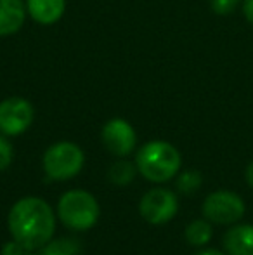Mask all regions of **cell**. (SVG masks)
<instances>
[{
	"mask_svg": "<svg viewBox=\"0 0 253 255\" xmlns=\"http://www.w3.org/2000/svg\"><path fill=\"white\" fill-rule=\"evenodd\" d=\"M213 229L208 219H196L186 228V240L192 247H205L212 240Z\"/></svg>",
	"mask_w": 253,
	"mask_h": 255,
	"instance_id": "cell-12",
	"label": "cell"
},
{
	"mask_svg": "<svg viewBox=\"0 0 253 255\" xmlns=\"http://www.w3.org/2000/svg\"><path fill=\"white\" fill-rule=\"evenodd\" d=\"M240 5V0H210V7L217 16H229Z\"/></svg>",
	"mask_w": 253,
	"mask_h": 255,
	"instance_id": "cell-16",
	"label": "cell"
},
{
	"mask_svg": "<svg viewBox=\"0 0 253 255\" xmlns=\"http://www.w3.org/2000/svg\"><path fill=\"white\" fill-rule=\"evenodd\" d=\"M135 165L130 163L127 160H118L109 167L108 170V177L113 184L116 186H127L128 182L134 181L135 177Z\"/></svg>",
	"mask_w": 253,
	"mask_h": 255,
	"instance_id": "cell-14",
	"label": "cell"
},
{
	"mask_svg": "<svg viewBox=\"0 0 253 255\" xmlns=\"http://www.w3.org/2000/svg\"><path fill=\"white\" fill-rule=\"evenodd\" d=\"M247 182L253 188V161L247 167Z\"/></svg>",
	"mask_w": 253,
	"mask_h": 255,
	"instance_id": "cell-20",
	"label": "cell"
},
{
	"mask_svg": "<svg viewBox=\"0 0 253 255\" xmlns=\"http://www.w3.org/2000/svg\"><path fill=\"white\" fill-rule=\"evenodd\" d=\"M177 210H179V202H177L175 193L165 188H155L148 191L139 203V212L142 219L156 226L172 221Z\"/></svg>",
	"mask_w": 253,
	"mask_h": 255,
	"instance_id": "cell-6",
	"label": "cell"
},
{
	"mask_svg": "<svg viewBox=\"0 0 253 255\" xmlns=\"http://www.w3.org/2000/svg\"><path fill=\"white\" fill-rule=\"evenodd\" d=\"M24 252H26V249H24L19 242H16L14 238H12V242H7L2 249V255H23Z\"/></svg>",
	"mask_w": 253,
	"mask_h": 255,
	"instance_id": "cell-18",
	"label": "cell"
},
{
	"mask_svg": "<svg viewBox=\"0 0 253 255\" xmlns=\"http://www.w3.org/2000/svg\"><path fill=\"white\" fill-rule=\"evenodd\" d=\"M201 210L205 219L213 224H234L245 215V202L236 193L219 189L206 196Z\"/></svg>",
	"mask_w": 253,
	"mask_h": 255,
	"instance_id": "cell-5",
	"label": "cell"
},
{
	"mask_svg": "<svg viewBox=\"0 0 253 255\" xmlns=\"http://www.w3.org/2000/svg\"><path fill=\"white\" fill-rule=\"evenodd\" d=\"M24 0H0V37H9L23 28L26 19Z\"/></svg>",
	"mask_w": 253,
	"mask_h": 255,
	"instance_id": "cell-9",
	"label": "cell"
},
{
	"mask_svg": "<svg viewBox=\"0 0 253 255\" xmlns=\"http://www.w3.org/2000/svg\"><path fill=\"white\" fill-rule=\"evenodd\" d=\"M28 16L40 24H54L64 16L66 0H26Z\"/></svg>",
	"mask_w": 253,
	"mask_h": 255,
	"instance_id": "cell-10",
	"label": "cell"
},
{
	"mask_svg": "<svg viewBox=\"0 0 253 255\" xmlns=\"http://www.w3.org/2000/svg\"><path fill=\"white\" fill-rule=\"evenodd\" d=\"M182 156L179 149L167 141H149L135 154V167L139 174L151 182L170 181L179 174Z\"/></svg>",
	"mask_w": 253,
	"mask_h": 255,
	"instance_id": "cell-2",
	"label": "cell"
},
{
	"mask_svg": "<svg viewBox=\"0 0 253 255\" xmlns=\"http://www.w3.org/2000/svg\"><path fill=\"white\" fill-rule=\"evenodd\" d=\"M35 111L24 98H7L0 103V132L3 135H19L28 130Z\"/></svg>",
	"mask_w": 253,
	"mask_h": 255,
	"instance_id": "cell-7",
	"label": "cell"
},
{
	"mask_svg": "<svg viewBox=\"0 0 253 255\" xmlns=\"http://www.w3.org/2000/svg\"><path fill=\"white\" fill-rule=\"evenodd\" d=\"M243 14L248 23L253 24V0H243Z\"/></svg>",
	"mask_w": 253,
	"mask_h": 255,
	"instance_id": "cell-19",
	"label": "cell"
},
{
	"mask_svg": "<svg viewBox=\"0 0 253 255\" xmlns=\"http://www.w3.org/2000/svg\"><path fill=\"white\" fill-rule=\"evenodd\" d=\"M85 163V154L75 142L61 141L49 146L44 153V170L54 181H68L80 174Z\"/></svg>",
	"mask_w": 253,
	"mask_h": 255,
	"instance_id": "cell-4",
	"label": "cell"
},
{
	"mask_svg": "<svg viewBox=\"0 0 253 255\" xmlns=\"http://www.w3.org/2000/svg\"><path fill=\"white\" fill-rule=\"evenodd\" d=\"M102 142L106 149L115 156H127L135 149L137 144V134L134 127L123 118H113L102 127L101 132Z\"/></svg>",
	"mask_w": 253,
	"mask_h": 255,
	"instance_id": "cell-8",
	"label": "cell"
},
{
	"mask_svg": "<svg viewBox=\"0 0 253 255\" xmlns=\"http://www.w3.org/2000/svg\"><path fill=\"white\" fill-rule=\"evenodd\" d=\"M224 249L229 255H253V226L240 224L224 235Z\"/></svg>",
	"mask_w": 253,
	"mask_h": 255,
	"instance_id": "cell-11",
	"label": "cell"
},
{
	"mask_svg": "<svg viewBox=\"0 0 253 255\" xmlns=\"http://www.w3.org/2000/svg\"><path fill=\"white\" fill-rule=\"evenodd\" d=\"M80 243L75 238L51 240L40 249V255H80Z\"/></svg>",
	"mask_w": 253,
	"mask_h": 255,
	"instance_id": "cell-13",
	"label": "cell"
},
{
	"mask_svg": "<svg viewBox=\"0 0 253 255\" xmlns=\"http://www.w3.org/2000/svg\"><path fill=\"white\" fill-rule=\"evenodd\" d=\"M203 184V177H201V172L198 170H186L182 172V174H179V177H177V189H179L180 193H184V195H192V193H196L199 188H201Z\"/></svg>",
	"mask_w": 253,
	"mask_h": 255,
	"instance_id": "cell-15",
	"label": "cell"
},
{
	"mask_svg": "<svg viewBox=\"0 0 253 255\" xmlns=\"http://www.w3.org/2000/svg\"><path fill=\"white\" fill-rule=\"evenodd\" d=\"M194 255H226V254L219 252V250H215V249H206V250H201V252H198Z\"/></svg>",
	"mask_w": 253,
	"mask_h": 255,
	"instance_id": "cell-21",
	"label": "cell"
},
{
	"mask_svg": "<svg viewBox=\"0 0 253 255\" xmlns=\"http://www.w3.org/2000/svg\"><path fill=\"white\" fill-rule=\"evenodd\" d=\"M12 158H14L12 146L5 139V135L0 132V170H5L12 163Z\"/></svg>",
	"mask_w": 253,
	"mask_h": 255,
	"instance_id": "cell-17",
	"label": "cell"
},
{
	"mask_svg": "<svg viewBox=\"0 0 253 255\" xmlns=\"http://www.w3.org/2000/svg\"><path fill=\"white\" fill-rule=\"evenodd\" d=\"M58 215L63 224L75 231L90 229L99 219V203L94 195L84 189H71L59 198Z\"/></svg>",
	"mask_w": 253,
	"mask_h": 255,
	"instance_id": "cell-3",
	"label": "cell"
},
{
	"mask_svg": "<svg viewBox=\"0 0 253 255\" xmlns=\"http://www.w3.org/2000/svg\"><path fill=\"white\" fill-rule=\"evenodd\" d=\"M7 226L16 242L26 250L42 249L54 236L56 219L51 205L38 196H26L12 205Z\"/></svg>",
	"mask_w": 253,
	"mask_h": 255,
	"instance_id": "cell-1",
	"label": "cell"
}]
</instances>
